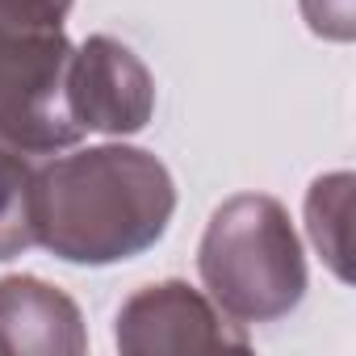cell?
I'll return each mask as SVG.
<instances>
[{
    "label": "cell",
    "mask_w": 356,
    "mask_h": 356,
    "mask_svg": "<svg viewBox=\"0 0 356 356\" xmlns=\"http://www.w3.org/2000/svg\"><path fill=\"white\" fill-rule=\"evenodd\" d=\"M72 5H76V0H0V17H5V22H22V26L63 30Z\"/></svg>",
    "instance_id": "obj_10"
},
{
    "label": "cell",
    "mask_w": 356,
    "mask_h": 356,
    "mask_svg": "<svg viewBox=\"0 0 356 356\" xmlns=\"http://www.w3.org/2000/svg\"><path fill=\"white\" fill-rule=\"evenodd\" d=\"M67 113L84 134H138L155 113V80L126 42L92 34L67 59Z\"/></svg>",
    "instance_id": "obj_5"
},
{
    "label": "cell",
    "mask_w": 356,
    "mask_h": 356,
    "mask_svg": "<svg viewBox=\"0 0 356 356\" xmlns=\"http://www.w3.org/2000/svg\"><path fill=\"white\" fill-rule=\"evenodd\" d=\"M38 248L34 235V163L0 147V264Z\"/></svg>",
    "instance_id": "obj_8"
},
{
    "label": "cell",
    "mask_w": 356,
    "mask_h": 356,
    "mask_svg": "<svg viewBox=\"0 0 356 356\" xmlns=\"http://www.w3.org/2000/svg\"><path fill=\"white\" fill-rule=\"evenodd\" d=\"M197 268L210 302L239 327L293 314L310 281L289 210L268 193L227 197L210 214Z\"/></svg>",
    "instance_id": "obj_2"
},
{
    "label": "cell",
    "mask_w": 356,
    "mask_h": 356,
    "mask_svg": "<svg viewBox=\"0 0 356 356\" xmlns=\"http://www.w3.org/2000/svg\"><path fill=\"white\" fill-rule=\"evenodd\" d=\"M302 17L310 34L327 42H352L356 38V0H302Z\"/></svg>",
    "instance_id": "obj_9"
},
{
    "label": "cell",
    "mask_w": 356,
    "mask_h": 356,
    "mask_svg": "<svg viewBox=\"0 0 356 356\" xmlns=\"http://www.w3.org/2000/svg\"><path fill=\"white\" fill-rule=\"evenodd\" d=\"M172 214L176 181L143 147L105 143L34 168V235L63 264L134 260L163 239Z\"/></svg>",
    "instance_id": "obj_1"
},
{
    "label": "cell",
    "mask_w": 356,
    "mask_h": 356,
    "mask_svg": "<svg viewBox=\"0 0 356 356\" xmlns=\"http://www.w3.org/2000/svg\"><path fill=\"white\" fill-rule=\"evenodd\" d=\"M88 348L80 306L42 277H0V356H80Z\"/></svg>",
    "instance_id": "obj_6"
},
{
    "label": "cell",
    "mask_w": 356,
    "mask_h": 356,
    "mask_svg": "<svg viewBox=\"0 0 356 356\" xmlns=\"http://www.w3.org/2000/svg\"><path fill=\"white\" fill-rule=\"evenodd\" d=\"M352 172H327L306 193V231L327 268L339 281H352Z\"/></svg>",
    "instance_id": "obj_7"
},
{
    "label": "cell",
    "mask_w": 356,
    "mask_h": 356,
    "mask_svg": "<svg viewBox=\"0 0 356 356\" xmlns=\"http://www.w3.org/2000/svg\"><path fill=\"white\" fill-rule=\"evenodd\" d=\"M113 343L122 356L248 352V331L189 281H159L130 293L118 310Z\"/></svg>",
    "instance_id": "obj_4"
},
{
    "label": "cell",
    "mask_w": 356,
    "mask_h": 356,
    "mask_svg": "<svg viewBox=\"0 0 356 356\" xmlns=\"http://www.w3.org/2000/svg\"><path fill=\"white\" fill-rule=\"evenodd\" d=\"M63 30L0 17V147L17 155H59L84 138L67 113Z\"/></svg>",
    "instance_id": "obj_3"
}]
</instances>
